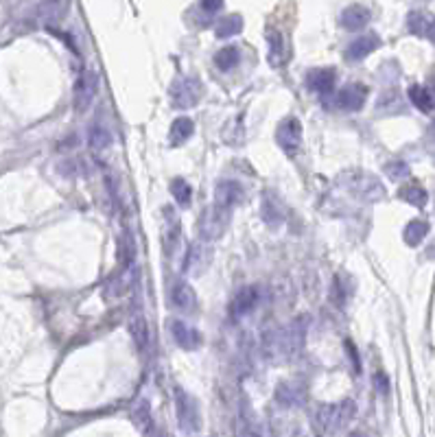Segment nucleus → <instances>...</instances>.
I'll use <instances>...</instances> for the list:
<instances>
[{"mask_svg":"<svg viewBox=\"0 0 435 437\" xmlns=\"http://www.w3.org/2000/svg\"><path fill=\"white\" fill-rule=\"evenodd\" d=\"M365 98H368V88L363 84H348L335 96V105L344 112H359L365 105Z\"/></svg>","mask_w":435,"mask_h":437,"instance_id":"9d476101","label":"nucleus"},{"mask_svg":"<svg viewBox=\"0 0 435 437\" xmlns=\"http://www.w3.org/2000/svg\"><path fill=\"white\" fill-rule=\"evenodd\" d=\"M129 332H131V339L138 348L141 354H147L149 350V326H147V320L143 313H131L129 315Z\"/></svg>","mask_w":435,"mask_h":437,"instance_id":"412c9836","label":"nucleus"},{"mask_svg":"<svg viewBox=\"0 0 435 437\" xmlns=\"http://www.w3.org/2000/svg\"><path fill=\"white\" fill-rule=\"evenodd\" d=\"M96 90H98V77H96V72L84 70L82 74L77 77L74 90H72V103H74V110H77V112H86V110L92 105V101H94Z\"/></svg>","mask_w":435,"mask_h":437,"instance_id":"423d86ee","label":"nucleus"},{"mask_svg":"<svg viewBox=\"0 0 435 437\" xmlns=\"http://www.w3.org/2000/svg\"><path fill=\"white\" fill-rule=\"evenodd\" d=\"M259 304H261V289L259 287H243L234 295V300L230 304V315L234 317V320H239V317L252 313Z\"/></svg>","mask_w":435,"mask_h":437,"instance_id":"f8f14e48","label":"nucleus"},{"mask_svg":"<svg viewBox=\"0 0 435 437\" xmlns=\"http://www.w3.org/2000/svg\"><path fill=\"white\" fill-rule=\"evenodd\" d=\"M212 247H208V241H202V243H195L188 247V254L184 258V273L186 275H202L208 271L210 263H212Z\"/></svg>","mask_w":435,"mask_h":437,"instance_id":"6e6552de","label":"nucleus"},{"mask_svg":"<svg viewBox=\"0 0 435 437\" xmlns=\"http://www.w3.org/2000/svg\"><path fill=\"white\" fill-rule=\"evenodd\" d=\"M171 103L177 110H190L202 101L204 84L200 77H180L171 86Z\"/></svg>","mask_w":435,"mask_h":437,"instance_id":"39448f33","label":"nucleus"},{"mask_svg":"<svg viewBox=\"0 0 435 437\" xmlns=\"http://www.w3.org/2000/svg\"><path fill=\"white\" fill-rule=\"evenodd\" d=\"M306 317H295L287 326H280L263 337V356L269 363H289L304 350Z\"/></svg>","mask_w":435,"mask_h":437,"instance_id":"f257e3e1","label":"nucleus"},{"mask_svg":"<svg viewBox=\"0 0 435 437\" xmlns=\"http://www.w3.org/2000/svg\"><path fill=\"white\" fill-rule=\"evenodd\" d=\"M243 195H245V190H243V186L239 182H236V180H223V182L216 184V188H214V204H219V206L232 210L236 204H241Z\"/></svg>","mask_w":435,"mask_h":437,"instance_id":"f3484780","label":"nucleus"},{"mask_svg":"<svg viewBox=\"0 0 435 437\" xmlns=\"http://www.w3.org/2000/svg\"><path fill=\"white\" fill-rule=\"evenodd\" d=\"M348 188L352 193H357V195H363L368 197V200H381V195H383V186L374 180L372 175H354L348 180Z\"/></svg>","mask_w":435,"mask_h":437,"instance_id":"4be33fe9","label":"nucleus"},{"mask_svg":"<svg viewBox=\"0 0 435 437\" xmlns=\"http://www.w3.org/2000/svg\"><path fill=\"white\" fill-rule=\"evenodd\" d=\"M409 101L413 103V107H418L424 114L433 112V107H435L433 92L429 88H424V86H418V84L409 88Z\"/></svg>","mask_w":435,"mask_h":437,"instance_id":"cd10ccee","label":"nucleus"},{"mask_svg":"<svg viewBox=\"0 0 435 437\" xmlns=\"http://www.w3.org/2000/svg\"><path fill=\"white\" fill-rule=\"evenodd\" d=\"M180 218H177V214H175V210L171 208V206H164V210H162V234H160V238H162V245H164V252L167 254H171L175 247H177V243H180Z\"/></svg>","mask_w":435,"mask_h":437,"instance_id":"4468645a","label":"nucleus"},{"mask_svg":"<svg viewBox=\"0 0 435 437\" xmlns=\"http://www.w3.org/2000/svg\"><path fill=\"white\" fill-rule=\"evenodd\" d=\"M230 221H232V210L230 208H223L219 204H210L204 208L202 216H200V236L202 241H219V238L228 232L230 228Z\"/></svg>","mask_w":435,"mask_h":437,"instance_id":"7ed1b4c3","label":"nucleus"},{"mask_svg":"<svg viewBox=\"0 0 435 437\" xmlns=\"http://www.w3.org/2000/svg\"><path fill=\"white\" fill-rule=\"evenodd\" d=\"M267 44H269V51H267V62L271 68H280L285 62H287V42H285V35L280 31H267Z\"/></svg>","mask_w":435,"mask_h":437,"instance_id":"6ab92c4d","label":"nucleus"},{"mask_svg":"<svg viewBox=\"0 0 435 437\" xmlns=\"http://www.w3.org/2000/svg\"><path fill=\"white\" fill-rule=\"evenodd\" d=\"M275 400L285 407H300L306 400V389L300 383H291L285 381L275 387Z\"/></svg>","mask_w":435,"mask_h":437,"instance_id":"a211bd4d","label":"nucleus"},{"mask_svg":"<svg viewBox=\"0 0 435 437\" xmlns=\"http://www.w3.org/2000/svg\"><path fill=\"white\" fill-rule=\"evenodd\" d=\"M275 141H278L280 149L287 151L289 155L298 151L302 145V125L298 118L289 116L285 121H280L278 129H275Z\"/></svg>","mask_w":435,"mask_h":437,"instance_id":"1a4fd4ad","label":"nucleus"},{"mask_svg":"<svg viewBox=\"0 0 435 437\" xmlns=\"http://www.w3.org/2000/svg\"><path fill=\"white\" fill-rule=\"evenodd\" d=\"M383 171H385V175L389 177V180H394V182H401V180H407V177H409V167L403 160L387 162L383 167Z\"/></svg>","mask_w":435,"mask_h":437,"instance_id":"f704fd0d","label":"nucleus"},{"mask_svg":"<svg viewBox=\"0 0 435 437\" xmlns=\"http://www.w3.org/2000/svg\"><path fill=\"white\" fill-rule=\"evenodd\" d=\"M200 7H202L208 15H214L216 11H221L223 0H200Z\"/></svg>","mask_w":435,"mask_h":437,"instance_id":"e433bc0d","label":"nucleus"},{"mask_svg":"<svg viewBox=\"0 0 435 437\" xmlns=\"http://www.w3.org/2000/svg\"><path fill=\"white\" fill-rule=\"evenodd\" d=\"M263 221L269 228H280L285 221V208L273 193H263Z\"/></svg>","mask_w":435,"mask_h":437,"instance_id":"5701e85b","label":"nucleus"},{"mask_svg":"<svg viewBox=\"0 0 435 437\" xmlns=\"http://www.w3.org/2000/svg\"><path fill=\"white\" fill-rule=\"evenodd\" d=\"M407 29L418 35V37H427L435 44V18L422 13V11H411L407 18Z\"/></svg>","mask_w":435,"mask_h":437,"instance_id":"aec40b11","label":"nucleus"},{"mask_svg":"<svg viewBox=\"0 0 435 437\" xmlns=\"http://www.w3.org/2000/svg\"><path fill=\"white\" fill-rule=\"evenodd\" d=\"M335 84H337V70L335 68H313L306 74V88L318 94L332 92Z\"/></svg>","mask_w":435,"mask_h":437,"instance_id":"dca6fc26","label":"nucleus"},{"mask_svg":"<svg viewBox=\"0 0 435 437\" xmlns=\"http://www.w3.org/2000/svg\"><path fill=\"white\" fill-rule=\"evenodd\" d=\"M357 415V403L354 400H342L337 405H320L313 413L315 429L322 433H339L344 431Z\"/></svg>","mask_w":435,"mask_h":437,"instance_id":"f03ea898","label":"nucleus"},{"mask_svg":"<svg viewBox=\"0 0 435 437\" xmlns=\"http://www.w3.org/2000/svg\"><path fill=\"white\" fill-rule=\"evenodd\" d=\"M370 9L363 7V5H350L344 9L342 13V27L348 29V31H361L368 22H370Z\"/></svg>","mask_w":435,"mask_h":437,"instance_id":"b1692460","label":"nucleus"},{"mask_svg":"<svg viewBox=\"0 0 435 437\" xmlns=\"http://www.w3.org/2000/svg\"><path fill=\"white\" fill-rule=\"evenodd\" d=\"M374 385H377L379 393H387L389 391V379L383 374V372H377L374 374Z\"/></svg>","mask_w":435,"mask_h":437,"instance_id":"4c0bfd02","label":"nucleus"},{"mask_svg":"<svg viewBox=\"0 0 435 437\" xmlns=\"http://www.w3.org/2000/svg\"><path fill=\"white\" fill-rule=\"evenodd\" d=\"M193 133H195V123L190 121V118L182 116V118H175L173 121L171 131H169V141H171L173 147H180L188 141Z\"/></svg>","mask_w":435,"mask_h":437,"instance_id":"a878e982","label":"nucleus"},{"mask_svg":"<svg viewBox=\"0 0 435 437\" xmlns=\"http://www.w3.org/2000/svg\"><path fill=\"white\" fill-rule=\"evenodd\" d=\"M118 263L121 267H131L136 263V243L129 232H125L118 241Z\"/></svg>","mask_w":435,"mask_h":437,"instance_id":"2f4dec72","label":"nucleus"},{"mask_svg":"<svg viewBox=\"0 0 435 437\" xmlns=\"http://www.w3.org/2000/svg\"><path fill=\"white\" fill-rule=\"evenodd\" d=\"M346 352H348V359H350V363H354V372L361 374V359H359L357 348H354V344H352V341H346Z\"/></svg>","mask_w":435,"mask_h":437,"instance_id":"c9c22d12","label":"nucleus"},{"mask_svg":"<svg viewBox=\"0 0 435 437\" xmlns=\"http://www.w3.org/2000/svg\"><path fill=\"white\" fill-rule=\"evenodd\" d=\"M131 420L134 424L141 429L143 433H151V407H149V400H138L131 409Z\"/></svg>","mask_w":435,"mask_h":437,"instance_id":"c756f323","label":"nucleus"},{"mask_svg":"<svg viewBox=\"0 0 435 437\" xmlns=\"http://www.w3.org/2000/svg\"><path fill=\"white\" fill-rule=\"evenodd\" d=\"M171 193H173V197H175L177 206H184V208H186V206L190 204L193 188L188 186L186 180H182V177H177V180L171 182Z\"/></svg>","mask_w":435,"mask_h":437,"instance_id":"72a5a7b5","label":"nucleus"},{"mask_svg":"<svg viewBox=\"0 0 435 437\" xmlns=\"http://www.w3.org/2000/svg\"><path fill=\"white\" fill-rule=\"evenodd\" d=\"M169 332H171V339L177 348H182L186 352H193V350H200L204 339H202V332L188 326L186 322L177 320V317H173V320H169Z\"/></svg>","mask_w":435,"mask_h":437,"instance_id":"0eeeda50","label":"nucleus"},{"mask_svg":"<svg viewBox=\"0 0 435 437\" xmlns=\"http://www.w3.org/2000/svg\"><path fill=\"white\" fill-rule=\"evenodd\" d=\"M429 234V223L422 221V218H413V221H409L405 226V232H403V238H405V243L409 247H418L424 238Z\"/></svg>","mask_w":435,"mask_h":437,"instance_id":"bb28decb","label":"nucleus"},{"mask_svg":"<svg viewBox=\"0 0 435 437\" xmlns=\"http://www.w3.org/2000/svg\"><path fill=\"white\" fill-rule=\"evenodd\" d=\"M171 304L175 311L180 313H193L197 308V293L195 289L184 282V280H177L173 287H171Z\"/></svg>","mask_w":435,"mask_h":437,"instance_id":"2eb2a0df","label":"nucleus"},{"mask_svg":"<svg viewBox=\"0 0 435 437\" xmlns=\"http://www.w3.org/2000/svg\"><path fill=\"white\" fill-rule=\"evenodd\" d=\"M68 7H70L68 0H42V3L35 7V18L39 25L51 29L53 25L62 22V20L66 18Z\"/></svg>","mask_w":435,"mask_h":437,"instance_id":"9b49d317","label":"nucleus"},{"mask_svg":"<svg viewBox=\"0 0 435 437\" xmlns=\"http://www.w3.org/2000/svg\"><path fill=\"white\" fill-rule=\"evenodd\" d=\"M175 413H177V422H180V429L184 433H188V435L200 433V429H202L200 405H197L195 396H190L180 385L175 387Z\"/></svg>","mask_w":435,"mask_h":437,"instance_id":"20e7f679","label":"nucleus"},{"mask_svg":"<svg viewBox=\"0 0 435 437\" xmlns=\"http://www.w3.org/2000/svg\"><path fill=\"white\" fill-rule=\"evenodd\" d=\"M239 62H241V51L236 46H226L214 55V66L223 72H230L232 68H236Z\"/></svg>","mask_w":435,"mask_h":437,"instance_id":"c85d7f7f","label":"nucleus"},{"mask_svg":"<svg viewBox=\"0 0 435 437\" xmlns=\"http://www.w3.org/2000/svg\"><path fill=\"white\" fill-rule=\"evenodd\" d=\"M88 143H90V147L94 151H103V149H108L112 145V133L101 123H94L88 129Z\"/></svg>","mask_w":435,"mask_h":437,"instance_id":"7c9ffc66","label":"nucleus"},{"mask_svg":"<svg viewBox=\"0 0 435 437\" xmlns=\"http://www.w3.org/2000/svg\"><path fill=\"white\" fill-rule=\"evenodd\" d=\"M398 197H401L403 202L416 206V208H422L427 204V200H429L427 190L422 186H418V184H407V186H403L401 193H398Z\"/></svg>","mask_w":435,"mask_h":437,"instance_id":"473e14b6","label":"nucleus"},{"mask_svg":"<svg viewBox=\"0 0 435 437\" xmlns=\"http://www.w3.org/2000/svg\"><path fill=\"white\" fill-rule=\"evenodd\" d=\"M243 31V18L239 13H230L221 20H216L214 25V35L219 39H228V37H234Z\"/></svg>","mask_w":435,"mask_h":437,"instance_id":"393cba45","label":"nucleus"},{"mask_svg":"<svg viewBox=\"0 0 435 437\" xmlns=\"http://www.w3.org/2000/svg\"><path fill=\"white\" fill-rule=\"evenodd\" d=\"M379 46H381V37L377 33H368V35H359L357 39H352L344 55L348 62H361V59L372 55Z\"/></svg>","mask_w":435,"mask_h":437,"instance_id":"ddd939ff","label":"nucleus"}]
</instances>
